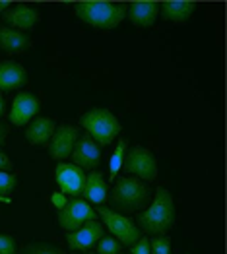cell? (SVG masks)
Listing matches in <instances>:
<instances>
[{"label":"cell","instance_id":"cell-1","mask_svg":"<svg viewBox=\"0 0 227 254\" xmlns=\"http://www.w3.org/2000/svg\"><path fill=\"white\" fill-rule=\"evenodd\" d=\"M126 6L124 2H103V0H87L76 2L74 12L76 16L97 29H115L126 18Z\"/></svg>","mask_w":227,"mask_h":254},{"label":"cell","instance_id":"cell-2","mask_svg":"<svg viewBox=\"0 0 227 254\" xmlns=\"http://www.w3.org/2000/svg\"><path fill=\"white\" fill-rule=\"evenodd\" d=\"M175 223V204L171 192L159 187L155 190V198L151 206L138 215V229L150 235L167 233Z\"/></svg>","mask_w":227,"mask_h":254},{"label":"cell","instance_id":"cell-3","mask_svg":"<svg viewBox=\"0 0 227 254\" xmlns=\"http://www.w3.org/2000/svg\"><path fill=\"white\" fill-rule=\"evenodd\" d=\"M80 125L97 146H109L123 130L121 121L109 109H89L82 115Z\"/></svg>","mask_w":227,"mask_h":254},{"label":"cell","instance_id":"cell-4","mask_svg":"<svg viewBox=\"0 0 227 254\" xmlns=\"http://www.w3.org/2000/svg\"><path fill=\"white\" fill-rule=\"evenodd\" d=\"M148 198H150V189L146 187L144 181L136 177H123L121 181H117L111 194L113 206L126 213L140 210L148 202Z\"/></svg>","mask_w":227,"mask_h":254},{"label":"cell","instance_id":"cell-5","mask_svg":"<svg viewBox=\"0 0 227 254\" xmlns=\"http://www.w3.org/2000/svg\"><path fill=\"white\" fill-rule=\"evenodd\" d=\"M99 215L103 217L107 229L111 231V237H115L121 245L132 247V245L138 243L140 229H138V225L130 217H126V215H123V213L119 212H113L111 208H105V206L99 208Z\"/></svg>","mask_w":227,"mask_h":254},{"label":"cell","instance_id":"cell-6","mask_svg":"<svg viewBox=\"0 0 227 254\" xmlns=\"http://www.w3.org/2000/svg\"><path fill=\"white\" fill-rule=\"evenodd\" d=\"M123 169L130 175H136L140 181H155L157 179V161L150 149L134 146L124 153Z\"/></svg>","mask_w":227,"mask_h":254},{"label":"cell","instance_id":"cell-7","mask_svg":"<svg viewBox=\"0 0 227 254\" xmlns=\"http://www.w3.org/2000/svg\"><path fill=\"white\" fill-rule=\"evenodd\" d=\"M57 217H59V225L70 233V231L80 229L87 221H95L97 212L83 198H72L66 202V206L62 210H59Z\"/></svg>","mask_w":227,"mask_h":254},{"label":"cell","instance_id":"cell-8","mask_svg":"<svg viewBox=\"0 0 227 254\" xmlns=\"http://www.w3.org/2000/svg\"><path fill=\"white\" fill-rule=\"evenodd\" d=\"M80 138V130L74 125H61L59 128H55V134L49 140V155L57 161H64L66 157H70L74 144Z\"/></svg>","mask_w":227,"mask_h":254},{"label":"cell","instance_id":"cell-9","mask_svg":"<svg viewBox=\"0 0 227 254\" xmlns=\"http://www.w3.org/2000/svg\"><path fill=\"white\" fill-rule=\"evenodd\" d=\"M55 181H57V185H59L62 194L78 198V196H82L85 173L78 165H74V163H64L62 161L55 169Z\"/></svg>","mask_w":227,"mask_h":254},{"label":"cell","instance_id":"cell-10","mask_svg":"<svg viewBox=\"0 0 227 254\" xmlns=\"http://www.w3.org/2000/svg\"><path fill=\"white\" fill-rule=\"evenodd\" d=\"M101 237H103V225L95 219V221L83 223L82 227L76 229V231H70V233L66 235V243H68V249H70V251L85 253V251H89Z\"/></svg>","mask_w":227,"mask_h":254},{"label":"cell","instance_id":"cell-11","mask_svg":"<svg viewBox=\"0 0 227 254\" xmlns=\"http://www.w3.org/2000/svg\"><path fill=\"white\" fill-rule=\"evenodd\" d=\"M70 157L74 165H78L80 169H95L101 163V148L93 142L89 134H85L82 138H78V142L74 144Z\"/></svg>","mask_w":227,"mask_h":254},{"label":"cell","instance_id":"cell-12","mask_svg":"<svg viewBox=\"0 0 227 254\" xmlns=\"http://www.w3.org/2000/svg\"><path fill=\"white\" fill-rule=\"evenodd\" d=\"M39 99L33 93H18L16 99L12 101V109H10V123L14 127H25L27 123H31L35 119V115L39 113Z\"/></svg>","mask_w":227,"mask_h":254},{"label":"cell","instance_id":"cell-13","mask_svg":"<svg viewBox=\"0 0 227 254\" xmlns=\"http://www.w3.org/2000/svg\"><path fill=\"white\" fill-rule=\"evenodd\" d=\"M157 14H159V2H153V0H138L126 6V18L140 27L153 25Z\"/></svg>","mask_w":227,"mask_h":254},{"label":"cell","instance_id":"cell-14","mask_svg":"<svg viewBox=\"0 0 227 254\" xmlns=\"http://www.w3.org/2000/svg\"><path fill=\"white\" fill-rule=\"evenodd\" d=\"M4 21H6V27L18 29V31L31 29L39 21V12L27 4H16L4 12Z\"/></svg>","mask_w":227,"mask_h":254},{"label":"cell","instance_id":"cell-15","mask_svg":"<svg viewBox=\"0 0 227 254\" xmlns=\"http://www.w3.org/2000/svg\"><path fill=\"white\" fill-rule=\"evenodd\" d=\"M27 84V72L20 63L0 61V91L20 89Z\"/></svg>","mask_w":227,"mask_h":254},{"label":"cell","instance_id":"cell-16","mask_svg":"<svg viewBox=\"0 0 227 254\" xmlns=\"http://www.w3.org/2000/svg\"><path fill=\"white\" fill-rule=\"evenodd\" d=\"M82 196L87 204H97V206H101L105 200H107V196H109V187H107V183H105L101 173L93 171V173L85 175Z\"/></svg>","mask_w":227,"mask_h":254},{"label":"cell","instance_id":"cell-17","mask_svg":"<svg viewBox=\"0 0 227 254\" xmlns=\"http://www.w3.org/2000/svg\"><path fill=\"white\" fill-rule=\"evenodd\" d=\"M55 121L49 119V117H37L33 119L29 125H27V130H25V138L31 146H45L51 136L55 134Z\"/></svg>","mask_w":227,"mask_h":254},{"label":"cell","instance_id":"cell-18","mask_svg":"<svg viewBox=\"0 0 227 254\" xmlns=\"http://www.w3.org/2000/svg\"><path fill=\"white\" fill-rule=\"evenodd\" d=\"M194 10H196V2L190 0H167L159 4V14L163 16V20L175 23H185Z\"/></svg>","mask_w":227,"mask_h":254},{"label":"cell","instance_id":"cell-19","mask_svg":"<svg viewBox=\"0 0 227 254\" xmlns=\"http://www.w3.org/2000/svg\"><path fill=\"white\" fill-rule=\"evenodd\" d=\"M29 45H31V41L23 31L0 25V49L2 51H6V53H21Z\"/></svg>","mask_w":227,"mask_h":254},{"label":"cell","instance_id":"cell-20","mask_svg":"<svg viewBox=\"0 0 227 254\" xmlns=\"http://www.w3.org/2000/svg\"><path fill=\"white\" fill-rule=\"evenodd\" d=\"M126 149H128V142H126V140H121L117 149H115L113 155H111V161H109V181H115V179H117V173L121 171V167H123V163H124V153H126Z\"/></svg>","mask_w":227,"mask_h":254},{"label":"cell","instance_id":"cell-21","mask_svg":"<svg viewBox=\"0 0 227 254\" xmlns=\"http://www.w3.org/2000/svg\"><path fill=\"white\" fill-rule=\"evenodd\" d=\"M121 243L111 237V235H103L97 241V254H121Z\"/></svg>","mask_w":227,"mask_h":254},{"label":"cell","instance_id":"cell-22","mask_svg":"<svg viewBox=\"0 0 227 254\" xmlns=\"http://www.w3.org/2000/svg\"><path fill=\"white\" fill-rule=\"evenodd\" d=\"M21 254H64L59 249V247H55V245H49V243H31V245H27Z\"/></svg>","mask_w":227,"mask_h":254},{"label":"cell","instance_id":"cell-23","mask_svg":"<svg viewBox=\"0 0 227 254\" xmlns=\"http://www.w3.org/2000/svg\"><path fill=\"white\" fill-rule=\"evenodd\" d=\"M16 185H18V179L12 173L0 171V198H10L8 194L16 189Z\"/></svg>","mask_w":227,"mask_h":254},{"label":"cell","instance_id":"cell-24","mask_svg":"<svg viewBox=\"0 0 227 254\" xmlns=\"http://www.w3.org/2000/svg\"><path fill=\"white\" fill-rule=\"evenodd\" d=\"M150 249H151V254H173L171 253V239L165 235H159V237L151 239Z\"/></svg>","mask_w":227,"mask_h":254},{"label":"cell","instance_id":"cell-25","mask_svg":"<svg viewBox=\"0 0 227 254\" xmlns=\"http://www.w3.org/2000/svg\"><path fill=\"white\" fill-rule=\"evenodd\" d=\"M0 254H18L16 239L12 235L0 233Z\"/></svg>","mask_w":227,"mask_h":254},{"label":"cell","instance_id":"cell-26","mask_svg":"<svg viewBox=\"0 0 227 254\" xmlns=\"http://www.w3.org/2000/svg\"><path fill=\"white\" fill-rule=\"evenodd\" d=\"M130 254H151V249H150V239H138L136 245L130 247Z\"/></svg>","mask_w":227,"mask_h":254},{"label":"cell","instance_id":"cell-27","mask_svg":"<svg viewBox=\"0 0 227 254\" xmlns=\"http://www.w3.org/2000/svg\"><path fill=\"white\" fill-rule=\"evenodd\" d=\"M51 202H53V206L57 208V210H62L64 206H66V194H62V192H55L53 196H51Z\"/></svg>","mask_w":227,"mask_h":254},{"label":"cell","instance_id":"cell-28","mask_svg":"<svg viewBox=\"0 0 227 254\" xmlns=\"http://www.w3.org/2000/svg\"><path fill=\"white\" fill-rule=\"evenodd\" d=\"M14 167V163H12V159L4 153V151H0V171H6V173H10Z\"/></svg>","mask_w":227,"mask_h":254},{"label":"cell","instance_id":"cell-29","mask_svg":"<svg viewBox=\"0 0 227 254\" xmlns=\"http://www.w3.org/2000/svg\"><path fill=\"white\" fill-rule=\"evenodd\" d=\"M10 6H12V2H10V0H0V12H6Z\"/></svg>","mask_w":227,"mask_h":254},{"label":"cell","instance_id":"cell-30","mask_svg":"<svg viewBox=\"0 0 227 254\" xmlns=\"http://www.w3.org/2000/svg\"><path fill=\"white\" fill-rule=\"evenodd\" d=\"M6 132H8V130H6V125H2V123H0V144L6 140Z\"/></svg>","mask_w":227,"mask_h":254},{"label":"cell","instance_id":"cell-31","mask_svg":"<svg viewBox=\"0 0 227 254\" xmlns=\"http://www.w3.org/2000/svg\"><path fill=\"white\" fill-rule=\"evenodd\" d=\"M4 109H6V105H4V97H2V93H0V117L4 115Z\"/></svg>","mask_w":227,"mask_h":254},{"label":"cell","instance_id":"cell-32","mask_svg":"<svg viewBox=\"0 0 227 254\" xmlns=\"http://www.w3.org/2000/svg\"><path fill=\"white\" fill-rule=\"evenodd\" d=\"M0 204H12V198H0Z\"/></svg>","mask_w":227,"mask_h":254},{"label":"cell","instance_id":"cell-33","mask_svg":"<svg viewBox=\"0 0 227 254\" xmlns=\"http://www.w3.org/2000/svg\"><path fill=\"white\" fill-rule=\"evenodd\" d=\"M121 254H123V253H121Z\"/></svg>","mask_w":227,"mask_h":254}]
</instances>
